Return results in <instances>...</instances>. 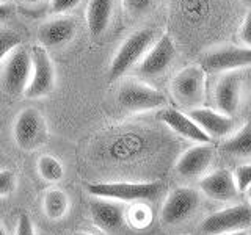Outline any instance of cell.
<instances>
[{
    "mask_svg": "<svg viewBox=\"0 0 251 235\" xmlns=\"http://www.w3.org/2000/svg\"><path fill=\"white\" fill-rule=\"evenodd\" d=\"M200 193L214 201L231 202L237 198L239 190H237V187H235L234 176L231 171L217 169L201 177Z\"/></svg>",
    "mask_w": 251,
    "mask_h": 235,
    "instance_id": "e0dca14e",
    "label": "cell"
},
{
    "mask_svg": "<svg viewBox=\"0 0 251 235\" xmlns=\"http://www.w3.org/2000/svg\"><path fill=\"white\" fill-rule=\"evenodd\" d=\"M19 46H21V38L16 31L8 28H0V63L5 61L8 55Z\"/></svg>",
    "mask_w": 251,
    "mask_h": 235,
    "instance_id": "603a6c76",
    "label": "cell"
},
{
    "mask_svg": "<svg viewBox=\"0 0 251 235\" xmlns=\"http://www.w3.org/2000/svg\"><path fill=\"white\" fill-rule=\"evenodd\" d=\"M18 185V177L11 169H0V198L14 193Z\"/></svg>",
    "mask_w": 251,
    "mask_h": 235,
    "instance_id": "484cf974",
    "label": "cell"
},
{
    "mask_svg": "<svg viewBox=\"0 0 251 235\" xmlns=\"http://www.w3.org/2000/svg\"><path fill=\"white\" fill-rule=\"evenodd\" d=\"M43 210L50 221H58L65 218L69 210V198L60 188H50L44 193Z\"/></svg>",
    "mask_w": 251,
    "mask_h": 235,
    "instance_id": "44dd1931",
    "label": "cell"
},
{
    "mask_svg": "<svg viewBox=\"0 0 251 235\" xmlns=\"http://www.w3.org/2000/svg\"><path fill=\"white\" fill-rule=\"evenodd\" d=\"M232 176H234V182L239 193H245L247 188L251 187V162L239 164V166L234 169Z\"/></svg>",
    "mask_w": 251,
    "mask_h": 235,
    "instance_id": "cb8c5ba5",
    "label": "cell"
},
{
    "mask_svg": "<svg viewBox=\"0 0 251 235\" xmlns=\"http://www.w3.org/2000/svg\"><path fill=\"white\" fill-rule=\"evenodd\" d=\"M116 97L120 107L129 113H145L167 107V97L162 91L137 80L123 82L118 88Z\"/></svg>",
    "mask_w": 251,
    "mask_h": 235,
    "instance_id": "3957f363",
    "label": "cell"
},
{
    "mask_svg": "<svg viewBox=\"0 0 251 235\" xmlns=\"http://www.w3.org/2000/svg\"><path fill=\"white\" fill-rule=\"evenodd\" d=\"M77 33V24L73 18H55L43 24L38 30L39 46L44 49H58L65 47L74 39Z\"/></svg>",
    "mask_w": 251,
    "mask_h": 235,
    "instance_id": "2e32d148",
    "label": "cell"
},
{
    "mask_svg": "<svg viewBox=\"0 0 251 235\" xmlns=\"http://www.w3.org/2000/svg\"><path fill=\"white\" fill-rule=\"evenodd\" d=\"M160 180H151V182H98L86 187V193L93 198L110 199L121 204L154 201L160 194Z\"/></svg>",
    "mask_w": 251,
    "mask_h": 235,
    "instance_id": "6da1fadb",
    "label": "cell"
},
{
    "mask_svg": "<svg viewBox=\"0 0 251 235\" xmlns=\"http://www.w3.org/2000/svg\"><path fill=\"white\" fill-rule=\"evenodd\" d=\"M175 58V43H173V39L168 35H163L151 46V49L146 52L143 60L137 65V72L146 78L160 77L171 68Z\"/></svg>",
    "mask_w": 251,
    "mask_h": 235,
    "instance_id": "8fae6325",
    "label": "cell"
},
{
    "mask_svg": "<svg viewBox=\"0 0 251 235\" xmlns=\"http://www.w3.org/2000/svg\"><path fill=\"white\" fill-rule=\"evenodd\" d=\"M113 13V0H90L86 6V25L90 33L100 36L108 28Z\"/></svg>",
    "mask_w": 251,
    "mask_h": 235,
    "instance_id": "d6986e66",
    "label": "cell"
},
{
    "mask_svg": "<svg viewBox=\"0 0 251 235\" xmlns=\"http://www.w3.org/2000/svg\"><path fill=\"white\" fill-rule=\"evenodd\" d=\"M31 75V52L25 47H16L3 63L2 85L10 96H24Z\"/></svg>",
    "mask_w": 251,
    "mask_h": 235,
    "instance_id": "9c48e42d",
    "label": "cell"
},
{
    "mask_svg": "<svg viewBox=\"0 0 251 235\" xmlns=\"http://www.w3.org/2000/svg\"><path fill=\"white\" fill-rule=\"evenodd\" d=\"M159 118L168 129H171L175 133H177L179 137H182L185 140H190L196 144L210 143V138L193 122V119L190 116L184 112H180V110L163 108V110H160Z\"/></svg>",
    "mask_w": 251,
    "mask_h": 235,
    "instance_id": "ac0fdd59",
    "label": "cell"
},
{
    "mask_svg": "<svg viewBox=\"0 0 251 235\" xmlns=\"http://www.w3.org/2000/svg\"><path fill=\"white\" fill-rule=\"evenodd\" d=\"M8 2V0H0V3H6Z\"/></svg>",
    "mask_w": 251,
    "mask_h": 235,
    "instance_id": "d590c367",
    "label": "cell"
},
{
    "mask_svg": "<svg viewBox=\"0 0 251 235\" xmlns=\"http://www.w3.org/2000/svg\"><path fill=\"white\" fill-rule=\"evenodd\" d=\"M13 14V6L8 3H0V21L8 19Z\"/></svg>",
    "mask_w": 251,
    "mask_h": 235,
    "instance_id": "f546056e",
    "label": "cell"
},
{
    "mask_svg": "<svg viewBox=\"0 0 251 235\" xmlns=\"http://www.w3.org/2000/svg\"><path fill=\"white\" fill-rule=\"evenodd\" d=\"M245 194H247V199H248V206L251 207V187H250V188H247Z\"/></svg>",
    "mask_w": 251,
    "mask_h": 235,
    "instance_id": "1f68e13d",
    "label": "cell"
},
{
    "mask_svg": "<svg viewBox=\"0 0 251 235\" xmlns=\"http://www.w3.org/2000/svg\"><path fill=\"white\" fill-rule=\"evenodd\" d=\"M187 115L192 118L193 122L206 133L212 140L227 138L235 132V119L231 116H226L223 113L217 112L212 108L198 107L193 110H188Z\"/></svg>",
    "mask_w": 251,
    "mask_h": 235,
    "instance_id": "4fadbf2b",
    "label": "cell"
},
{
    "mask_svg": "<svg viewBox=\"0 0 251 235\" xmlns=\"http://www.w3.org/2000/svg\"><path fill=\"white\" fill-rule=\"evenodd\" d=\"M90 215L93 224L104 234H116L126 223V212L121 202L94 198L90 202Z\"/></svg>",
    "mask_w": 251,
    "mask_h": 235,
    "instance_id": "9a60e30c",
    "label": "cell"
},
{
    "mask_svg": "<svg viewBox=\"0 0 251 235\" xmlns=\"http://www.w3.org/2000/svg\"><path fill=\"white\" fill-rule=\"evenodd\" d=\"M239 41L243 47L251 49V8L245 14V18L242 21V25L239 28Z\"/></svg>",
    "mask_w": 251,
    "mask_h": 235,
    "instance_id": "4316f807",
    "label": "cell"
},
{
    "mask_svg": "<svg viewBox=\"0 0 251 235\" xmlns=\"http://www.w3.org/2000/svg\"><path fill=\"white\" fill-rule=\"evenodd\" d=\"M223 235H248V231H237V232H229V234H223Z\"/></svg>",
    "mask_w": 251,
    "mask_h": 235,
    "instance_id": "4dcf8cb0",
    "label": "cell"
},
{
    "mask_svg": "<svg viewBox=\"0 0 251 235\" xmlns=\"http://www.w3.org/2000/svg\"><path fill=\"white\" fill-rule=\"evenodd\" d=\"M171 96L180 107L198 108L206 99V72L201 66H187L180 69L171 80Z\"/></svg>",
    "mask_w": 251,
    "mask_h": 235,
    "instance_id": "277c9868",
    "label": "cell"
},
{
    "mask_svg": "<svg viewBox=\"0 0 251 235\" xmlns=\"http://www.w3.org/2000/svg\"><path fill=\"white\" fill-rule=\"evenodd\" d=\"M31 52V75L24 93L27 99H41L52 93L57 75L49 53L41 46H35Z\"/></svg>",
    "mask_w": 251,
    "mask_h": 235,
    "instance_id": "ba28073f",
    "label": "cell"
},
{
    "mask_svg": "<svg viewBox=\"0 0 251 235\" xmlns=\"http://www.w3.org/2000/svg\"><path fill=\"white\" fill-rule=\"evenodd\" d=\"M16 144L24 151L39 149L47 138V125L43 115L36 108H25L18 115L13 125Z\"/></svg>",
    "mask_w": 251,
    "mask_h": 235,
    "instance_id": "30bf717a",
    "label": "cell"
},
{
    "mask_svg": "<svg viewBox=\"0 0 251 235\" xmlns=\"http://www.w3.org/2000/svg\"><path fill=\"white\" fill-rule=\"evenodd\" d=\"M201 69L210 74L237 72L251 66V49L243 46H223L201 58Z\"/></svg>",
    "mask_w": 251,
    "mask_h": 235,
    "instance_id": "52a82bcc",
    "label": "cell"
},
{
    "mask_svg": "<svg viewBox=\"0 0 251 235\" xmlns=\"http://www.w3.org/2000/svg\"><path fill=\"white\" fill-rule=\"evenodd\" d=\"M243 94V78L240 72L222 74L214 88L215 110L226 116L234 118L237 115Z\"/></svg>",
    "mask_w": 251,
    "mask_h": 235,
    "instance_id": "7c38bea8",
    "label": "cell"
},
{
    "mask_svg": "<svg viewBox=\"0 0 251 235\" xmlns=\"http://www.w3.org/2000/svg\"><path fill=\"white\" fill-rule=\"evenodd\" d=\"M14 235H36L33 221H31V218L27 213H21L19 215L18 223H16Z\"/></svg>",
    "mask_w": 251,
    "mask_h": 235,
    "instance_id": "83f0119b",
    "label": "cell"
},
{
    "mask_svg": "<svg viewBox=\"0 0 251 235\" xmlns=\"http://www.w3.org/2000/svg\"><path fill=\"white\" fill-rule=\"evenodd\" d=\"M73 235H93V234H90V232H85V231H77V232H74Z\"/></svg>",
    "mask_w": 251,
    "mask_h": 235,
    "instance_id": "836d02e7",
    "label": "cell"
},
{
    "mask_svg": "<svg viewBox=\"0 0 251 235\" xmlns=\"http://www.w3.org/2000/svg\"><path fill=\"white\" fill-rule=\"evenodd\" d=\"M248 235H251V231H248Z\"/></svg>",
    "mask_w": 251,
    "mask_h": 235,
    "instance_id": "8d00e7d4",
    "label": "cell"
},
{
    "mask_svg": "<svg viewBox=\"0 0 251 235\" xmlns=\"http://www.w3.org/2000/svg\"><path fill=\"white\" fill-rule=\"evenodd\" d=\"M80 3V0H50L52 11L57 14H65Z\"/></svg>",
    "mask_w": 251,
    "mask_h": 235,
    "instance_id": "f1b7e54d",
    "label": "cell"
},
{
    "mask_svg": "<svg viewBox=\"0 0 251 235\" xmlns=\"http://www.w3.org/2000/svg\"><path fill=\"white\" fill-rule=\"evenodd\" d=\"M201 204L200 190L192 187H177L171 190L165 199L160 219L167 226H177L190 218Z\"/></svg>",
    "mask_w": 251,
    "mask_h": 235,
    "instance_id": "8992f818",
    "label": "cell"
},
{
    "mask_svg": "<svg viewBox=\"0 0 251 235\" xmlns=\"http://www.w3.org/2000/svg\"><path fill=\"white\" fill-rule=\"evenodd\" d=\"M215 151L210 143H201L195 144L193 147L187 149V151L179 157L176 162V172L182 177H202L207 174L209 168L214 162Z\"/></svg>",
    "mask_w": 251,
    "mask_h": 235,
    "instance_id": "5bb4252c",
    "label": "cell"
},
{
    "mask_svg": "<svg viewBox=\"0 0 251 235\" xmlns=\"http://www.w3.org/2000/svg\"><path fill=\"white\" fill-rule=\"evenodd\" d=\"M251 226V207L247 204H234L207 215L200 224L204 235H223L247 231Z\"/></svg>",
    "mask_w": 251,
    "mask_h": 235,
    "instance_id": "5b68a950",
    "label": "cell"
},
{
    "mask_svg": "<svg viewBox=\"0 0 251 235\" xmlns=\"http://www.w3.org/2000/svg\"><path fill=\"white\" fill-rule=\"evenodd\" d=\"M0 235H8L6 234V231H5V227H3V224L0 223Z\"/></svg>",
    "mask_w": 251,
    "mask_h": 235,
    "instance_id": "e575fe53",
    "label": "cell"
},
{
    "mask_svg": "<svg viewBox=\"0 0 251 235\" xmlns=\"http://www.w3.org/2000/svg\"><path fill=\"white\" fill-rule=\"evenodd\" d=\"M36 171L39 177L49 184H57L65 177V168L61 162L53 155H41L36 162Z\"/></svg>",
    "mask_w": 251,
    "mask_h": 235,
    "instance_id": "7402d4cb",
    "label": "cell"
},
{
    "mask_svg": "<svg viewBox=\"0 0 251 235\" xmlns=\"http://www.w3.org/2000/svg\"><path fill=\"white\" fill-rule=\"evenodd\" d=\"M24 2H27L30 5H38V3H43L44 0H24Z\"/></svg>",
    "mask_w": 251,
    "mask_h": 235,
    "instance_id": "d6a6232c",
    "label": "cell"
},
{
    "mask_svg": "<svg viewBox=\"0 0 251 235\" xmlns=\"http://www.w3.org/2000/svg\"><path fill=\"white\" fill-rule=\"evenodd\" d=\"M223 152L231 157H250L251 155V121L235 130L231 137L225 140L222 146Z\"/></svg>",
    "mask_w": 251,
    "mask_h": 235,
    "instance_id": "ffe728a7",
    "label": "cell"
},
{
    "mask_svg": "<svg viewBox=\"0 0 251 235\" xmlns=\"http://www.w3.org/2000/svg\"><path fill=\"white\" fill-rule=\"evenodd\" d=\"M154 39H155V33L151 28L133 31L115 53L112 65H110V70H108L110 82L118 80V78H121L127 70H130L132 68H137V65L143 60L146 52L151 49V46L155 43Z\"/></svg>",
    "mask_w": 251,
    "mask_h": 235,
    "instance_id": "7a4b0ae2",
    "label": "cell"
},
{
    "mask_svg": "<svg viewBox=\"0 0 251 235\" xmlns=\"http://www.w3.org/2000/svg\"><path fill=\"white\" fill-rule=\"evenodd\" d=\"M157 0H123V5L130 16H145L155 6Z\"/></svg>",
    "mask_w": 251,
    "mask_h": 235,
    "instance_id": "d4e9b609",
    "label": "cell"
}]
</instances>
